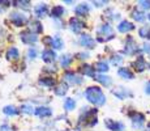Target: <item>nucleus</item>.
<instances>
[{
	"label": "nucleus",
	"mask_w": 150,
	"mask_h": 131,
	"mask_svg": "<svg viewBox=\"0 0 150 131\" xmlns=\"http://www.w3.org/2000/svg\"><path fill=\"white\" fill-rule=\"evenodd\" d=\"M55 58H56L55 57V52L51 50H45L42 54V59L45 60V62H54Z\"/></svg>",
	"instance_id": "a211bd4d"
},
{
	"label": "nucleus",
	"mask_w": 150,
	"mask_h": 131,
	"mask_svg": "<svg viewBox=\"0 0 150 131\" xmlns=\"http://www.w3.org/2000/svg\"><path fill=\"white\" fill-rule=\"evenodd\" d=\"M145 93L146 94H150V81H148L145 85Z\"/></svg>",
	"instance_id": "58836bf2"
},
{
	"label": "nucleus",
	"mask_w": 150,
	"mask_h": 131,
	"mask_svg": "<svg viewBox=\"0 0 150 131\" xmlns=\"http://www.w3.org/2000/svg\"><path fill=\"white\" fill-rule=\"evenodd\" d=\"M81 74L83 75H86V76H90V77H93L94 76V69L91 68V66H83L82 68H81Z\"/></svg>",
	"instance_id": "a878e982"
},
{
	"label": "nucleus",
	"mask_w": 150,
	"mask_h": 131,
	"mask_svg": "<svg viewBox=\"0 0 150 131\" xmlns=\"http://www.w3.org/2000/svg\"><path fill=\"white\" fill-rule=\"evenodd\" d=\"M51 109L50 107H45V106H41L38 107V109H35V114L38 115V117H48V115H51Z\"/></svg>",
	"instance_id": "2eb2a0df"
},
{
	"label": "nucleus",
	"mask_w": 150,
	"mask_h": 131,
	"mask_svg": "<svg viewBox=\"0 0 150 131\" xmlns=\"http://www.w3.org/2000/svg\"><path fill=\"white\" fill-rule=\"evenodd\" d=\"M117 74H119L120 77L125 79V80H132V79L134 77L133 72H132L129 68H124V67H123V68H120L119 71H117Z\"/></svg>",
	"instance_id": "4468645a"
},
{
	"label": "nucleus",
	"mask_w": 150,
	"mask_h": 131,
	"mask_svg": "<svg viewBox=\"0 0 150 131\" xmlns=\"http://www.w3.org/2000/svg\"><path fill=\"white\" fill-rule=\"evenodd\" d=\"M146 131H149V130H146Z\"/></svg>",
	"instance_id": "79ce46f5"
},
{
	"label": "nucleus",
	"mask_w": 150,
	"mask_h": 131,
	"mask_svg": "<svg viewBox=\"0 0 150 131\" xmlns=\"http://www.w3.org/2000/svg\"><path fill=\"white\" fill-rule=\"evenodd\" d=\"M64 107H65V110L71 112V110H73L74 107H76V101L72 100V98H68V100H65V102H64Z\"/></svg>",
	"instance_id": "bb28decb"
},
{
	"label": "nucleus",
	"mask_w": 150,
	"mask_h": 131,
	"mask_svg": "<svg viewBox=\"0 0 150 131\" xmlns=\"http://www.w3.org/2000/svg\"><path fill=\"white\" fill-rule=\"evenodd\" d=\"M39 83L42 84V85H46V87H54L55 85V80L51 77H45V79H41V81Z\"/></svg>",
	"instance_id": "c85d7f7f"
},
{
	"label": "nucleus",
	"mask_w": 150,
	"mask_h": 131,
	"mask_svg": "<svg viewBox=\"0 0 150 131\" xmlns=\"http://www.w3.org/2000/svg\"><path fill=\"white\" fill-rule=\"evenodd\" d=\"M29 57L31 58V59H34V58L37 57V51H35V49H29Z\"/></svg>",
	"instance_id": "e433bc0d"
},
{
	"label": "nucleus",
	"mask_w": 150,
	"mask_h": 131,
	"mask_svg": "<svg viewBox=\"0 0 150 131\" xmlns=\"http://www.w3.org/2000/svg\"><path fill=\"white\" fill-rule=\"evenodd\" d=\"M106 126H107V129L111 130V131H123L124 130L123 123L116 122V121H112V119H106Z\"/></svg>",
	"instance_id": "0eeeda50"
},
{
	"label": "nucleus",
	"mask_w": 150,
	"mask_h": 131,
	"mask_svg": "<svg viewBox=\"0 0 150 131\" xmlns=\"http://www.w3.org/2000/svg\"><path fill=\"white\" fill-rule=\"evenodd\" d=\"M148 19H149V20H150V14H149V16H148Z\"/></svg>",
	"instance_id": "a19ab883"
},
{
	"label": "nucleus",
	"mask_w": 150,
	"mask_h": 131,
	"mask_svg": "<svg viewBox=\"0 0 150 131\" xmlns=\"http://www.w3.org/2000/svg\"><path fill=\"white\" fill-rule=\"evenodd\" d=\"M64 79L65 81H68L69 84H81L82 83V79L76 76L74 74H71V72H67V74L64 75Z\"/></svg>",
	"instance_id": "ddd939ff"
},
{
	"label": "nucleus",
	"mask_w": 150,
	"mask_h": 131,
	"mask_svg": "<svg viewBox=\"0 0 150 131\" xmlns=\"http://www.w3.org/2000/svg\"><path fill=\"white\" fill-rule=\"evenodd\" d=\"M112 93H114V96H116L119 100H125V98H128V97H131V96H132V93L129 92L128 89H127V88H122V87L114 89Z\"/></svg>",
	"instance_id": "39448f33"
},
{
	"label": "nucleus",
	"mask_w": 150,
	"mask_h": 131,
	"mask_svg": "<svg viewBox=\"0 0 150 131\" xmlns=\"http://www.w3.org/2000/svg\"><path fill=\"white\" fill-rule=\"evenodd\" d=\"M138 33H140V37H142V38L150 39V25L142 26V28L138 30Z\"/></svg>",
	"instance_id": "aec40b11"
},
{
	"label": "nucleus",
	"mask_w": 150,
	"mask_h": 131,
	"mask_svg": "<svg viewBox=\"0 0 150 131\" xmlns=\"http://www.w3.org/2000/svg\"><path fill=\"white\" fill-rule=\"evenodd\" d=\"M85 96L91 104L97 105V106H102V105H105V102H106L105 94H103V92L100 91L98 87H90V88H88Z\"/></svg>",
	"instance_id": "f257e3e1"
},
{
	"label": "nucleus",
	"mask_w": 150,
	"mask_h": 131,
	"mask_svg": "<svg viewBox=\"0 0 150 131\" xmlns=\"http://www.w3.org/2000/svg\"><path fill=\"white\" fill-rule=\"evenodd\" d=\"M16 4H17V7L25 8V9H28V8L30 7V3H29V1H22V0H20V1H17Z\"/></svg>",
	"instance_id": "72a5a7b5"
},
{
	"label": "nucleus",
	"mask_w": 150,
	"mask_h": 131,
	"mask_svg": "<svg viewBox=\"0 0 150 131\" xmlns=\"http://www.w3.org/2000/svg\"><path fill=\"white\" fill-rule=\"evenodd\" d=\"M136 51H137L136 42L133 41L132 37H128V38H127V42H125V49H124V52H125V54H128V55H133Z\"/></svg>",
	"instance_id": "7ed1b4c3"
},
{
	"label": "nucleus",
	"mask_w": 150,
	"mask_h": 131,
	"mask_svg": "<svg viewBox=\"0 0 150 131\" xmlns=\"http://www.w3.org/2000/svg\"><path fill=\"white\" fill-rule=\"evenodd\" d=\"M11 20L13 21L14 25L21 26L26 22V16H25V14H21V13H12L11 14Z\"/></svg>",
	"instance_id": "9d476101"
},
{
	"label": "nucleus",
	"mask_w": 150,
	"mask_h": 131,
	"mask_svg": "<svg viewBox=\"0 0 150 131\" xmlns=\"http://www.w3.org/2000/svg\"><path fill=\"white\" fill-rule=\"evenodd\" d=\"M63 13H64V8L60 7V5H56L51 9V16L52 17H60Z\"/></svg>",
	"instance_id": "4be33fe9"
},
{
	"label": "nucleus",
	"mask_w": 150,
	"mask_h": 131,
	"mask_svg": "<svg viewBox=\"0 0 150 131\" xmlns=\"http://www.w3.org/2000/svg\"><path fill=\"white\" fill-rule=\"evenodd\" d=\"M138 4H140V7L142 8V9H150V1L141 0V1H138Z\"/></svg>",
	"instance_id": "f704fd0d"
},
{
	"label": "nucleus",
	"mask_w": 150,
	"mask_h": 131,
	"mask_svg": "<svg viewBox=\"0 0 150 131\" xmlns=\"http://www.w3.org/2000/svg\"><path fill=\"white\" fill-rule=\"evenodd\" d=\"M4 113L7 115H16L17 114V110L14 106H5L4 107Z\"/></svg>",
	"instance_id": "7c9ffc66"
},
{
	"label": "nucleus",
	"mask_w": 150,
	"mask_h": 131,
	"mask_svg": "<svg viewBox=\"0 0 150 131\" xmlns=\"http://www.w3.org/2000/svg\"><path fill=\"white\" fill-rule=\"evenodd\" d=\"M133 67H134L136 71L142 72V71H145V69L148 68V63H146V60L144 59L142 57H138L137 59L133 62Z\"/></svg>",
	"instance_id": "6e6552de"
},
{
	"label": "nucleus",
	"mask_w": 150,
	"mask_h": 131,
	"mask_svg": "<svg viewBox=\"0 0 150 131\" xmlns=\"http://www.w3.org/2000/svg\"><path fill=\"white\" fill-rule=\"evenodd\" d=\"M80 43H81V46H83V47L93 49L94 45H96V41L91 38L90 36H88V34H82V36L80 37Z\"/></svg>",
	"instance_id": "423d86ee"
},
{
	"label": "nucleus",
	"mask_w": 150,
	"mask_h": 131,
	"mask_svg": "<svg viewBox=\"0 0 150 131\" xmlns=\"http://www.w3.org/2000/svg\"><path fill=\"white\" fill-rule=\"evenodd\" d=\"M132 118V123H133L134 127H141L144 125V122H145V117H144V114H141V113H133V114L131 115Z\"/></svg>",
	"instance_id": "1a4fd4ad"
},
{
	"label": "nucleus",
	"mask_w": 150,
	"mask_h": 131,
	"mask_svg": "<svg viewBox=\"0 0 150 131\" xmlns=\"http://www.w3.org/2000/svg\"><path fill=\"white\" fill-rule=\"evenodd\" d=\"M69 63H71V58L69 57H63L62 58V66L63 67H68Z\"/></svg>",
	"instance_id": "c9c22d12"
},
{
	"label": "nucleus",
	"mask_w": 150,
	"mask_h": 131,
	"mask_svg": "<svg viewBox=\"0 0 150 131\" xmlns=\"http://www.w3.org/2000/svg\"><path fill=\"white\" fill-rule=\"evenodd\" d=\"M98 41L100 42H105V41H108L111 38H114V30L108 24H103L100 25V28L98 29Z\"/></svg>",
	"instance_id": "f03ea898"
},
{
	"label": "nucleus",
	"mask_w": 150,
	"mask_h": 131,
	"mask_svg": "<svg viewBox=\"0 0 150 131\" xmlns=\"http://www.w3.org/2000/svg\"><path fill=\"white\" fill-rule=\"evenodd\" d=\"M47 13H48V7H47L46 4H39V5H37V8H35V14H37V16L43 17V16H46Z\"/></svg>",
	"instance_id": "dca6fc26"
},
{
	"label": "nucleus",
	"mask_w": 150,
	"mask_h": 131,
	"mask_svg": "<svg viewBox=\"0 0 150 131\" xmlns=\"http://www.w3.org/2000/svg\"><path fill=\"white\" fill-rule=\"evenodd\" d=\"M94 4H98V7H100L103 4H107V1H94Z\"/></svg>",
	"instance_id": "ea45409f"
},
{
	"label": "nucleus",
	"mask_w": 150,
	"mask_h": 131,
	"mask_svg": "<svg viewBox=\"0 0 150 131\" xmlns=\"http://www.w3.org/2000/svg\"><path fill=\"white\" fill-rule=\"evenodd\" d=\"M76 13H77V16H86L89 13V7L86 4H80L76 8Z\"/></svg>",
	"instance_id": "6ab92c4d"
},
{
	"label": "nucleus",
	"mask_w": 150,
	"mask_h": 131,
	"mask_svg": "<svg viewBox=\"0 0 150 131\" xmlns=\"http://www.w3.org/2000/svg\"><path fill=\"white\" fill-rule=\"evenodd\" d=\"M132 17H133V19L136 20V21H138V22L145 21V19H146L145 13L141 12V11H133V12H132Z\"/></svg>",
	"instance_id": "412c9836"
},
{
	"label": "nucleus",
	"mask_w": 150,
	"mask_h": 131,
	"mask_svg": "<svg viewBox=\"0 0 150 131\" xmlns=\"http://www.w3.org/2000/svg\"><path fill=\"white\" fill-rule=\"evenodd\" d=\"M21 39L24 41L25 43H35L37 41H38V38H37V34L34 33H30V31H25V33L21 34Z\"/></svg>",
	"instance_id": "9b49d317"
},
{
	"label": "nucleus",
	"mask_w": 150,
	"mask_h": 131,
	"mask_svg": "<svg viewBox=\"0 0 150 131\" xmlns=\"http://www.w3.org/2000/svg\"><path fill=\"white\" fill-rule=\"evenodd\" d=\"M68 87L65 85V84H62V85H59L56 88V91H55V93H56L57 96H64L65 93H67V91H68Z\"/></svg>",
	"instance_id": "c756f323"
},
{
	"label": "nucleus",
	"mask_w": 150,
	"mask_h": 131,
	"mask_svg": "<svg viewBox=\"0 0 150 131\" xmlns=\"http://www.w3.org/2000/svg\"><path fill=\"white\" fill-rule=\"evenodd\" d=\"M111 62H112V64L119 66L120 63L123 62V58L120 57V55H115V57H112V58H111Z\"/></svg>",
	"instance_id": "2f4dec72"
},
{
	"label": "nucleus",
	"mask_w": 150,
	"mask_h": 131,
	"mask_svg": "<svg viewBox=\"0 0 150 131\" xmlns=\"http://www.w3.org/2000/svg\"><path fill=\"white\" fill-rule=\"evenodd\" d=\"M63 46H64V43H63V39L60 38V37H55L52 39V47L60 50V49H63Z\"/></svg>",
	"instance_id": "cd10ccee"
},
{
	"label": "nucleus",
	"mask_w": 150,
	"mask_h": 131,
	"mask_svg": "<svg viewBox=\"0 0 150 131\" xmlns=\"http://www.w3.org/2000/svg\"><path fill=\"white\" fill-rule=\"evenodd\" d=\"M69 25H71V29L74 31V33H79V31H81L82 29L85 28V24H83L79 17H73V19H71Z\"/></svg>",
	"instance_id": "20e7f679"
},
{
	"label": "nucleus",
	"mask_w": 150,
	"mask_h": 131,
	"mask_svg": "<svg viewBox=\"0 0 150 131\" xmlns=\"http://www.w3.org/2000/svg\"><path fill=\"white\" fill-rule=\"evenodd\" d=\"M18 57H20V52L16 47H11L9 50L7 51V59L14 60V59H18Z\"/></svg>",
	"instance_id": "f3484780"
},
{
	"label": "nucleus",
	"mask_w": 150,
	"mask_h": 131,
	"mask_svg": "<svg viewBox=\"0 0 150 131\" xmlns=\"http://www.w3.org/2000/svg\"><path fill=\"white\" fill-rule=\"evenodd\" d=\"M97 80L105 87H108L110 84H111V79H110L108 76H105V75H99V76H97Z\"/></svg>",
	"instance_id": "393cba45"
},
{
	"label": "nucleus",
	"mask_w": 150,
	"mask_h": 131,
	"mask_svg": "<svg viewBox=\"0 0 150 131\" xmlns=\"http://www.w3.org/2000/svg\"><path fill=\"white\" fill-rule=\"evenodd\" d=\"M133 29H134V25L129 21H122L119 24V26H117V30L120 33H128V31L133 30Z\"/></svg>",
	"instance_id": "f8f14e48"
},
{
	"label": "nucleus",
	"mask_w": 150,
	"mask_h": 131,
	"mask_svg": "<svg viewBox=\"0 0 150 131\" xmlns=\"http://www.w3.org/2000/svg\"><path fill=\"white\" fill-rule=\"evenodd\" d=\"M142 50L145 52H148V54H150V45L149 43H145V45L142 46Z\"/></svg>",
	"instance_id": "4c0bfd02"
},
{
	"label": "nucleus",
	"mask_w": 150,
	"mask_h": 131,
	"mask_svg": "<svg viewBox=\"0 0 150 131\" xmlns=\"http://www.w3.org/2000/svg\"><path fill=\"white\" fill-rule=\"evenodd\" d=\"M31 26L29 28V30L30 31H34V34H37V33H41L42 31V25L39 24L38 21H34V22H31L30 24Z\"/></svg>",
	"instance_id": "5701e85b"
},
{
	"label": "nucleus",
	"mask_w": 150,
	"mask_h": 131,
	"mask_svg": "<svg viewBox=\"0 0 150 131\" xmlns=\"http://www.w3.org/2000/svg\"><path fill=\"white\" fill-rule=\"evenodd\" d=\"M96 68L99 72H107L108 71V64L105 62V60H100V62H98L96 64Z\"/></svg>",
	"instance_id": "b1692460"
},
{
	"label": "nucleus",
	"mask_w": 150,
	"mask_h": 131,
	"mask_svg": "<svg viewBox=\"0 0 150 131\" xmlns=\"http://www.w3.org/2000/svg\"><path fill=\"white\" fill-rule=\"evenodd\" d=\"M21 110L24 113H26V114H31V113H33V107H31L30 105H22Z\"/></svg>",
	"instance_id": "473e14b6"
}]
</instances>
